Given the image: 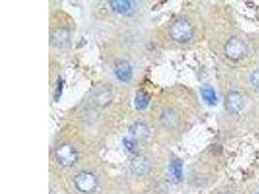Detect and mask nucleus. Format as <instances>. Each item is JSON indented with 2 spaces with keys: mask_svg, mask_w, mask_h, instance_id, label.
I'll return each mask as SVG.
<instances>
[{
  "mask_svg": "<svg viewBox=\"0 0 259 194\" xmlns=\"http://www.w3.org/2000/svg\"><path fill=\"white\" fill-rule=\"evenodd\" d=\"M74 187L82 194H93L98 188L99 180L94 172L80 171L73 178Z\"/></svg>",
  "mask_w": 259,
  "mask_h": 194,
  "instance_id": "f257e3e1",
  "label": "nucleus"
},
{
  "mask_svg": "<svg viewBox=\"0 0 259 194\" xmlns=\"http://www.w3.org/2000/svg\"><path fill=\"white\" fill-rule=\"evenodd\" d=\"M171 38L180 44H186L194 36V27L187 19H178L170 27Z\"/></svg>",
  "mask_w": 259,
  "mask_h": 194,
  "instance_id": "f03ea898",
  "label": "nucleus"
},
{
  "mask_svg": "<svg viewBox=\"0 0 259 194\" xmlns=\"http://www.w3.org/2000/svg\"><path fill=\"white\" fill-rule=\"evenodd\" d=\"M55 157L60 166L64 168H71L78 162L79 153L74 146L64 143L56 149Z\"/></svg>",
  "mask_w": 259,
  "mask_h": 194,
  "instance_id": "7ed1b4c3",
  "label": "nucleus"
},
{
  "mask_svg": "<svg viewBox=\"0 0 259 194\" xmlns=\"http://www.w3.org/2000/svg\"><path fill=\"white\" fill-rule=\"evenodd\" d=\"M247 53L246 44L238 37L230 38L224 46V54L230 61H240L245 58Z\"/></svg>",
  "mask_w": 259,
  "mask_h": 194,
  "instance_id": "20e7f679",
  "label": "nucleus"
},
{
  "mask_svg": "<svg viewBox=\"0 0 259 194\" xmlns=\"http://www.w3.org/2000/svg\"><path fill=\"white\" fill-rule=\"evenodd\" d=\"M224 106L231 115H240L246 107V102L243 94L237 90H232L225 97Z\"/></svg>",
  "mask_w": 259,
  "mask_h": 194,
  "instance_id": "39448f33",
  "label": "nucleus"
},
{
  "mask_svg": "<svg viewBox=\"0 0 259 194\" xmlns=\"http://www.w3.org/2000/svg\"><path fill=\"white\" fill-rule=\"evenodd\" d=\"M151 162L149 158L145 156H136L130 161V169L135 176L141 177L147 175L151 170Z\"/></svg>",
  "mask_w": 259,
  "mask_h": 194,
  "instance_id": "423d86ee",
  "label": "nucleus"
},
{
  "mask_svg": "<svg viewBox=\"0 0 259 194\" xmlns=\"http://www.w3.org/2000/svg\"><path fill=\"white\" fill-rule=\"evenodd\" d=\"M51 44L57 48H65L70 44V31L65 27H59L51 32Z\"/></svg>",
  "mask_w": 259,
  "mask_h": 194,
  "instance_id": "0eeeda50",
  "label": "nucleus"
},
{
  "mask_svg": "<svg viewBox=\"0 0 259 194\" xmlns=\"http://www.w3.org/2000/svg\"><path fill=\"white\" fill-rule=\"evenodd\" d=\"M114 73L118 81L128 83L133 76V69L127 61H119L114 66Z\"/></svg>",
  "mask_w": 259,
  "mask_h": 194,
  "instance_id": "6e6552de",
  "label": "nucleus"
},
{
  "mask_svg": "<svg viewBox=\"0 0 259 194\" xmlns=\"http://www.w3.org/2000/svg\"><path fill=\"white\" fill-rule=\"evenodd\" d=\"M130 136L131 138L135 139L136 141L139 140H146L150 137L151 135V130L148 124H146L143 121H135L130 125Z\"/></svg>",
  "mask_w": 259,
  "mask_h": 194,
  "instance_id": "1a4fd4ad",
  "label": "nucleus"
},
{
  "mask_svg": "<svg viewBox=\"0 0 259 194\" xmlns=\"http://www.w3.org/2000/svg\"><path fill=\"white\" fill-rule=\"evenodd\" d=\"M109 5L114 12L119 15L130 14L135 8V2L130 0H111Z\"/></svg>",
  "mask_w": 259,
  "mask_h": 194,
  "instance_id": "9d476101",
  "label": "nucleus"
},
{
  "mask_svg": "<svg viewBox=\"0 0 259 194\" xmlns=\"http://www.w3.org/2000/svg\"><path fill=\"white\" fill-rule=\"evenodd\" d=\"M201 96L204 102L209 106H215L218 103V96L215 90L210 85H203L200 88Z\"/></svg>",
  "mask_w": 259,
  "mask_h": 194,
  "instance_id": "9b49d317",
  "label": "nucleus"
},
{
  "mask_svg": "<svg viewBox=\"0 0 259 194\" xmlns=\"http://www.w3.org/2000/svg\"><path fill=\"white\" fill-rule=\"evenodd\" d=\"M169 171L174 181L180 182L183 179L184 174V168H183V162L179 158H174L170 161L169 165Z\"/></svg>",
  "mask_w": 259,
  "mask_h": 194,
  "instance_id": "f8f14e48",
  "label": "nucleus"
},
{
  "mask_svg": "<svg viewBox=\"0 0 259 194\" xmlns=\"http://www.w3.org/2000/svg\"><path fill=\"white\" fill-rule=\"evenodd\" d=\"M150 104V96L147 92L145 91H138L135 95L134 99V105L135 108L139 111L147 109Z\"/></svg>",
  "mask_w": 259,
  "mask_h": 194,
  "instance_id": "ddd939ff",
  "label": "nucleus"
},
{
  "mask_svg": "<svg viewBox=\"0 0 259 194\" xmlns=\"http://www.w3.org/2000/svg\"><path fill=\"white\" fill-rule=\"evenodd\" d=\"M178 115L173 110L169 109L165 111L161 115V122L165 126H172L177 123Z\"/></svg>",
  "mask_w": 259,
  "mask_h": 194,
  "instance_id": "4468645a",
  "label": "nucleus"
},
{
  "mask_svg": "<svg viewBox=\"0 0 259 194\" xmlns=\"http://www.w3.org/2000/svg\"><path fill=\"white\" fill-rule=\"evenodd\" d=\"M248 81H249V85H251V87L255 91L259 92V69H256L251 72V74L249 75Z\"/></svg>",
  "mask_w": 259,
  "mask_h": 194,
  "instance_id": "2eb2a0df",
  "label": "nucleus"
},
{
  "mask_svg": "<svg viewBox=\"0 0 259 194\" xmlns=\"http://www.w3.org/2000/svg\"><path fill=\"white\" fill-rule=\"evenodd\" d=\"M122 143L124 148L130 152V153H134L137 149V141L131 137H124L122 140Z\"/></svg>",
  "mask_w": 259,
  "mask_h": 194,
  "instance_id": "dca6fc26",
  "label": "nucleus"
},
{
  "mask_svg": "<svg viewBox=\"0 0 259 194\" xmlns=\"http://www.w3.org/2000/svg\"><path fill=\"white\" fill-rule=\"evenodd\" d=\"M224 194H235V193H233V192H225V193H224Z\"/></svg>",
  "mask_w": 259,
  "mask_h": 194,
  "instance_id": "f3484780",
  "label": "nucleus"
},
{
  "mask_svg": "<svg viewBox=\"0 0 259 194\" xmlns=\"http://www.w3.org/2000/svg\"><path fill=\"white\" fill-rule=\"evenodd\" d=\"M256 194H259V192H258V193H256Z\"/></svg>",
  "mask_w": 259,
  "mask_h": 194,
  "instance_id": "a211bd4d",
  "label": "nucleus"
},
{
  "mask_svg": "<svg viewBox=\"0 0 259 194\" xmlns=\"http://www.w3.org/2000/svg\"><path fill=\"white\" fill-rule=\"evenodd\" d=\"M50 194H52V193H50Z\"/></svg>",
  "mask_w": 259,
  "mask_h": 194,
  "instance_id": "6ab92c4d",
  "label": "nucleus"
}]
</instances>
